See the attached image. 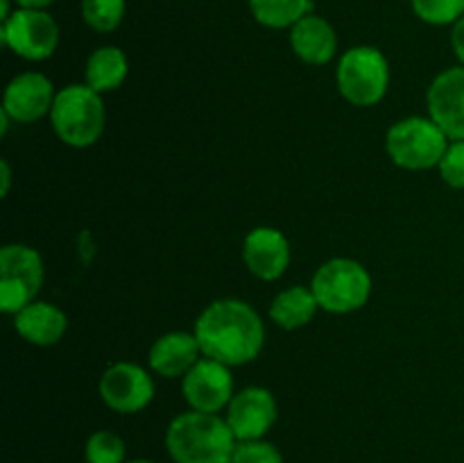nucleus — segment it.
Returning <instances> with one entry per match:
<instances>
[{"label": "nucleus", "instance_id": "nucleus-26", "mask_svg": "<svg viewBox=\"0 0 464 463\" xmlns=\"http://www.w3.org/2000/svg\"><path fill=\"white\" fill-rule=\"evenodd\" d=\"M451 48L456 53L458 62L464 66V16L460 21L453 23V30H451Z\"/></svg>", "mask_w": 464, "mask_h": 463}, {"label": "nucleus", "instance_id": "nucleus-19", "mask_svg": "<svg viewBox=\"0 0 464 463\" xmlns=\"http://www.w3.org/2000/svg\"><path fill=\"white\" fill-rule=\"evenodd\" d=\"M317 304L315 295H313L311 286H290V289H284L270 304V318L276 327L281 330H302L308 322L315 318Z\"/></svg>", "mask_w": 464, "mask_h": 463}, {"label": "nucleus", "instance_id": "nucleus-10", "mask_svg": "<svg viewBox=\"0 0 464 463\" xmlns=\"http://www.w3.org/2000/svg\"><path fill=\"white\" fill-rule=\"evenodd\" d=\"M181 393L193 411L220 413L236 395L231 368L202 357L181 377Z\"/></svg>", "mask_w": 464, "mask_h": 463}, {"label": "nucleus", "instance_id": "nucleus-5", "mask_svg": "<svg viewBox=\"0 0 464 463\" xmlns=\"http://www.w3.org/2000/svg\"><path fill=\"white\" fill-rule=\"evenodd\" d=\"M311 291L324 311L352 313L365 307L370 300L372 275L356 259L335 257L317 268Z\"/></svg>", "mask_w": 464, "mask_h": 463}, {"label": "nucleus", "instance_id": "nucleus-13", "mask_svg": "<svg viewBox=\"0 0 464 463\" xmlns=\"http://www.w3.org/2000/svg\"><path fill=\"white\" fill-rule=\"evenodd\" d=\"M54 98H57V91L50 77H45L44 73L27 71L12 77L7 84L3 112L16 123H34L53 112Z\"/></svg>", "mask_w": 464, "mask_h": 463}, {"label": "nucleus", "instance_id": "nucleus-6", "mask_svg": "<svg viewBox=\"0 0 464 463\" xmlns=\"http://www.w3.org/2000/svg\"><path fill=\"white\" fill-rule=\"evenodd\" d=\"M335 84L340 95L353 107H374L388 94V59L374 45H353L340 57Z\"/></svg>", "mask_w": 464, "mask_h": 463}, {"label": "nucleus", "instance_id": "nucleus-24", "mask_svg": "<svg viewBox=\"0 0 464 463\" xmlns=\"http://www.w3.org/2000/svg\"><path fill=\"white\" fill-rule=\"evenodd\" d=\"M231 463H284V454L266 438L238 440Z\"/></svg>", "mask_w": 464, "mask_h": 463}, {"label": "nucleus", "instance_id": "nucleus-4", "mask_svg": "<svg viewBox=\"0 0 464 463\" xmlns=\"http://www.w3.org/2000/svg\"><path fill=\"white\" fill-rule=\"evenodd\" d=\"M449 139L430 116H408L394 123L385 134V150L394 166L406 171L438 168L447 153Z\"/></svg>", "mask_w": 464, "mask_h": 463}, {"label": "nucleus", "instance_id": "nucleus-9", "mask_svg": "<svg viewBox=\"0 0 464 463\" xmlns=\"http://www.w3.org/2000/svg\"><path fill=\"white\" fill-rule=\"evenodd\" d=\"M98 390L111 411L130 416L150 407L154 399V379L139 363L118 361L102 372Z\"/></svg>", "mask_w": 464, "mask_h": 463}, {"label": "nucleus", "instance_id": "nucleus-28", "mask_svg": "<svg viewBox=\"0 0 464 463\" xmlns=\"http://www.w3.org/2000/svg\"><path fill=\"white\" fill-rule=\"evenodd\" d=\"M18 7H30V9H45L54 3V0H14Z\"/></svg>", "mask_w": 464, "mask_h": 463}, {"label": "nucleus", "instance_id": "nucleus-11", "mask_svg": "<svg viewBox=\"0 0 464 463\" xmlns=\"http://www.w3.org/2000/svg\"><path fill=\"white\" fill-rule=\"evenodd\" d=\"M279 407L272 390L263 386H247L231 398L227 407V425L234 431L236 440L266 438L267 431L275 427Z\"/></svg>", "mask_w": 464, "mask_h": 463}, {"label": "nucleus", "instance_id": "nucleus-3", "mask_svg": "<svg viewBox=\"0 0 464 463\" xmlns=\"http://www.w3.org/2000/svg\"><path fill=\"white\" fill-rule=\"evenodd\" d=\"M54 134L71 148H91L107 127V107L102 94L89 84H68L57 91L50 112Z\"/></svg>", "mask_w": 464, "mask_h": 463}, {"label": "nucleus", "instance_id": "nucleus-1", "mask_svg": "<svg viewBox=\"0 0 464 463\" xmlns=\"http://www.w3.org/2000/svg\"><path fill=\"white\" fill-rule=\"evenodd\" d=\"M202 357L229 368L247 366L266 345V325L245 300L222 298L208 304L193 330Z\"/></svg>", "mask_w": 464, "mask_h": 463}, {"label": "nucleus", "instance_id": "nucleus-23", "mask_svg": "<svg viewBox=\"0 0 464 463\" xmlns=\"http://www.w3.org/2000/svg\"><path fill=\"white\" fill-rule=\"evenodd\" d=\"M411 5L429 25H453L464 16V0H411Z\"/></svg>", "mask_w": 464, "mask_h": 463}, {"label": "nucleus", "instance_id": "nucleus-2", "mask_svg": "<svg viewBox=\"0 0 464 463\" xmlns=\"http://www.w3.org/2000/svg\"><path fill=\"white\" fill-rule=\"evenodd\" d=\"M236 445L234 431L218 413L190 409L166 429V449L175 463H231Z\"/></svg>", "mask_w": 464, "mask_h": 463}, {"label": "nucleus", "instance_id": "nucleus-7", "mask_svg": "<svg viewBox=\"0 0 464 463\" xmlns=\"http://www.w3.org/2000/svg\"><path fill=\"white\" fill-rule=\"evenodd\" d=\"M44 259L34 248L7 243L0 250V311L16 316L44 286Z\"/></svg>", "mask_w": 464, "mask_h": 463}, {"label": "nucleus", "instance_id": "nucleus-25", "mask_svg": "<svg viewBox=\"0 0 464 463\" xmlns=\"http://www.w3.org/2000/svg\"><path fill=\"white\" fill-rule=\"evenodd\" d=\"M440 177L451 189H464V141H451L438 166Z\"/></svg>", "mask_w": 464, "mask_h": 463}, {"label": "nucleus", "instance_id": "nucleus-16", "mask_svg": "<svg viewBox=\"0 0 464 463\" xmlns=\"http://www.w3.org/2000/svg\"><path fill=\"white\" fill-rule=\"evenodd\" d=\"M199 359L202 350L193 331H168L152 343L148 363L157 375L175 379L184 377Z\"/></svg>", "mask_w": 464, "mask_h": 463}, {"label": "nucleus", "instance_id": "nucleus-12", "mask_svg": "<svg viewBox=\"0 0 464 463\" xmlns=\"http://www.w3.org/2000/svg\"><path fill=\"white\" fill-rule=\"evenodd\" d=\"M429 116L451 141H464V66L444 68L426 94Z\"/></svg>", "mask_w": 464, "mask_h": 463}, {"label": "nucleus", "instance_id": "nucleus-14", "mask_svg": "<svg viewBox=\"0 0 464 463\" xmlns=\"http://www.w3.org/2000/svg\"><path fill=\"white\" fill-rule=\"evenodd\" d=\"M243 261L258 280H279L290 266V241L276 227H254L243 241Z\"/></svg>", "mask_w": 464, "mask_h": 463}, {"label": "nucleus", "instance_id": "nucleus-29", "mask_svg": "<svg viewBox=\"0 0 464 463\" xmlns=\"http://www.w3.org/2000/svg\"><path fill=\"white\" fill-rule=\"evenodd\" d=\"M127 463H157V461H150V458H127Z\"/></svg>", "mask_w": 464, "mask_h": 463}, {"label": "nucleus", "instance_id": "nucleus-17", "mask_svg": "<svg viewBox=\"0 0 464 463\" xmlns=\"http://www.w3.org/2000/svg\"><path fill=\"white\" fill-rule=\"evenodd\" d=\"M14 330L30 345L50 348L63 339L68 330V316L50 302L34 300L14 316Z\"/></svg>", "mask_w": 464, "mask_h": 463}, {"label": "nucleus", "instance_id": "nucleus-21", "mask_svg": "<svg viewBox=\"0 0 464 463\" xmlns=\"http://www.w3.org/2000/svg\"><path fill=\"white\" fill-rule=\"evenodd\" d=\"M125 0H82V18L91 30L107 34L125 18Z\"/></svg>", "mask_w": 464, "mask_h": 463}, {"label": "nucleus", "instance_id": "nucleus-20", "mask_svg": "<svg viewBox=\"0 0 464 463\" xmlns=\"http://www.w3.org/2000/svg\"><path fill=\"white\" fill-rule=\"evenodd\" d=\"M249 9L263 27L285 30L311 14L313 0H249Z\"/></svg>", "mask_w": 464, "mask_h": 463}, {"label": "nucleus", "instance_id": "nucleus-22", "mask_svg": "<svg viewBox=\"0 0 464 463\" xmlns=\"http://www.w3.org/2000/svg\"><path fill=\"white\" fill-rule=\"evenodd\" d=\"M86 463H127V445L111 429H98L86 438Z\"/></svg>", "mask_w": 464, "mask_h": 463}, {"label": "nucleus", "instance_id": "nucleus-18", "mask_svg": "<svg viewBox=\"0 0 464 463\" xmlns=\"http://www.w3.org/2000/svg\"><path fill=\"white\" fill-rule=\"evenodd\" d=\"M130 73V59L118 45H102L93 50L86 59L84 68V84L98 94H109V91L121 89L122 82Z\"/></svg>", "mask_w": 464, "mask_h": 463}, {"label": "nucleus", "instance_id": "nucleus-27", "mask_svg": "<svg viewBox=\"0 0 464 463\" xmlns=\"http://www.w3.org/2000/svg\"><path fill=\"white\" fill-rule=\"evenodd\" d=\"M0 180H3V189H0V195H3V198H7L9 186H12V168H9L7 159H3V162H0Z\"/></svg>", "mask_w": 464, "mask_h": 463}, {"label": "nucleus", "instance_id": "nucleus-15", "mask_svg": "<svg viewBox=\"0 0 464 463\" xmlns=\"http://www.w3.org/2000/svg\"><path fill=\"white\" fill-rule=\"evenodd\" d=\"M290 48L311 66H324L338 53V34L326 18L306 14L290 27Z\"/></svg>", "mask_w": 464, "mask_h": 463}, {"label": "nucleus", "instance_id": "nucleus-8", "mask_svg": "<svg viewBox=\"0 0 464 463\" xmlns=\"http://www.w3.org/2000/svg\"><path fill=\"white\" fill-rule=\"evenodd\" d=\"M3 44L27 62L53 57L59 45V25L45 9L18 7L3 21Z\"/></svg>", "mask_w": 464, "mask_h": 463}]
</instances>
